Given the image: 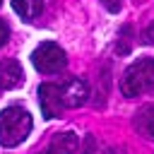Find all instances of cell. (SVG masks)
Masks as SVG:
<instances>
[{"instance_id":"1","label":"cell","mask_w":154,"mask_h":154,"mask_svg":"<svg viewBox=\"0 0 154 154\" xmlns=\"http://www.w3.org/2000/svg\"><path fill=\"white\" fill-rule=\"evenodd\" d=\"M31 132V116L22 106H10L0 111V144L17 147Z\"/></svg>"},{"instance_id":"2","label":"cell","mask_w":154,"mask_h":154,"mask_svg":"<svg viewBox=\"0 0 154 154\" xmlns=\"http://www.w3.org/2000/svg\"><path fill=\"white\" fill-rule=\"evenodd\" d=\"M120 91L123 96L132 99L147 91H154V60L152 58H137L120 79Z\"/></svg>"},{"instance_id":"3","label":"cell","mask_w":154,"mask_h":154,"mask_svg":"<svg viewBox=\"0 0 154 154\" xmlns=\"http://www.w3.org/2000/svg\"><path fill=\"white\" fill-rule=\"evenodd\" d=\"M31 63L38 72L43 75H55L60 72L65 65H67V58H65V51L58 46V43H51V41H43L34 48L31 53Z\"/></svg>"},{"instance_id":"4","label":"cell","mask_w":154,"mask_h":154,"mask_svg":"<svg viewBox=\"0 0 154 154\" xmlns=\"http://www.w3.org/2000/svg\"><path fill=\"white\" fill-rule=\"evenodd\" d=\"M58 89H60L63 108H77V106H82V103L87 101V96H89V87H87V82L79 79V77L67 79V82H65L63 87H58Z\"/></svg>"},{"instance_id":"5","label":"cell","mask_w":154,"mask_h":154,"mask_svg":"<svg viewBox=\"0 0 154 154\" xmlns=\"http://www.w3.org/2000/svg\"><path fill=\"white\" fill-rule=\"evenodd\" d=\"M38 103H41V113L46 118H58L63 111L58 84H41L38 87Z\"/></svg>"},{"instance_id":"6","label":"cell","mask_w":154,"mask_h":154,"mask_svg":"<svg viewBox=\"0 0 154 154\" xmlns=\"http://www.w3.org/2000/svg\"><path fill=\"white\" fill-rule=\"evenodd\" d=\"M24 82L22 65L17 60H0V89H14Z\"/></svg>"},{"instance_id":"7","label":"cell","mask_w":154,"mask_h":154,"mask_svg":"<svg viewBox=\"0 0 154 154\" xmlns=\"http://www.w3.org/2000/svg\"><path fill=\"white\" fill-rule=\"evenodd\" d=\"M77 147H79V140L75 132H58L51 142L48 154H75Z\"/></svg>"},{"instance_id":"8","label":"cell","mask_w":154,"mask_h":154,"mask_svg":"<svg viewBox=\"0 0 154 154\" xmlns=\"http://www.w3.org/2000/svg\"><path fill=\"white\" fill-rule=\"evenodd\" d=\"M12 10L22 19H34L43 10V0H12Z\"/></svg>"},{"instance_id":"9","label":"cell","mask_w":154,"mask_h":154,"mask_svg":"<svg viewBox=\"0 0 154 154\" xmlns=\"http://www.w3.org/2000/svg\"><path fill=\"white\" fill-rule=\"evenodd\" d=\"M137 130L144 135V137H149V140H154V106H144L140 113H137Z\"/></svg>"},{"instance_id":"10","label":"cell","mask_w":154,"mask_h":154,"mask_svg":"<svg viewBox=\"0 0 154 154\" xmlns=\"http://www.w3.org/2000/svg\"><path fill=\"white\" fill-rule=\"evenodd\" d=\"M7 38H10V26H7V22L0 19V46H5Z\"/></svg>"},{"instance_id":"11","label":"cell","mask_w":154,"mask_h":154,"mask_svg":"<svg viewBox=\"0 0 154 154\" xmlns=\"http://www.w3.org/2000/svg\"><path fill=\"white\" fill-rule=\"evenodd\" d=\"M101 2H103V7L108 12H118L120 10V0H101Z\"/></svg>"},{"instance_id":"12","label":"cell","mask_w":154,"mask_h":154,"mask_svg":"<svg viewBox=\"0 0 154 154\" xmlns=\"http://www.w3.org/2000/svg\"><path fill=\"white\" fill-rule=\"evenodd\" d=\"M144 43H154V24L144 31Z\"/></svg>"},{"instance_id":"13","label":"cell","mask_w":154,"mask_h":154,"mask_svg":"<svg viewBox=\"0 0 154 154\" xmlns=\"http://www.w3.org/2000/svg\"><path fill=\"white\" fill-rule=\"evenodd\" d=\"M41 154H48V152H41Z\"/></svg>"},{"instance_id":"14","label":"cell","mask_w":154,"mask_h":154,"mask_svg":"<svg viewBox=\"0 0 154 154\" xmlns=\"http://www.w3.org/2000/svg\"><path fill=\"white\" fill-rule=\"evenodd\" d=\"M0 5H2V0H0Z\"/></svg>"}]
</instances>
